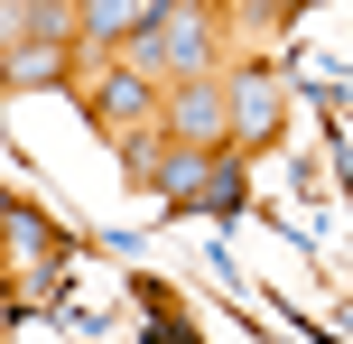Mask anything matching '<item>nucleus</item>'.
<instances>
[{"label":"nucleus","mask_w":353,"mask_h":344,"mask_svg":"<svg viewBox=\"0 0 353 344\" xmlns=\"http://www.w3.org/2000/svg\"><path fill=\"white\" fill-rule=\"evenodd\" d=\"M159 130L186 140V149H232V84H223V74H205V84H168Z\"/></svg>","instance_id":"3"},{"label":"nucleus","mask_w":353,"mask_h":344,"mask_svg":"<svg viewBox=\"0 0 353 344\" xmlns=\"http://www.w3.org/2000/svg\"><path fill=\"white\" fill-rule=\"evenodd\" d=\"M223 84H232V149H242V159H261V149L279 140V121H288L279 74H270V65H223Z\"/></svg>","instance_id":"5"},{"label":"nucleus","mask_w":353,"mask_h":344,"mask_svg":"<svg viewBox=\"0 0 353 344\" xmlns=\"http://www.w3.org/2000/svg\"><path fill=\"white\" fill-rule=\"evenodd\" d=\"M0 233H10V261H19V270L37 261V289H28V298L47 307V298L65 289V233H56V223L37 214L28 196H0Z\"/></svg>","instance_id":"4"},{"label":"nucleus","mask_w":353,"mask_h":344,"mask_svg":"<svg viewBox=\"0 0 353 344\" xmlns=\"http://www.w3.org/2000/svg\"><path fill=\"white\" fill-rule=\"evenodd\" d=\"M214 0H159V19H149L140 37H130L121 65L159 74V84H205V74H223V47H214Z\"/></svg>","instance_id":"1"},{"label":"nucleus","mask_w":353,"mask_h":344,"mask_svg":"<svg viewBox=\"0 0 353 344\" xmlns=\"http://www.w3.org/2000/svg\"><path fill=\"white\" fill-rule=\"evenodd\" d=\"M112 159H121V177L149 196V177H159V159H168V130H130V140H112Z\"/></svg>","instance_id":"9"},{"label":"nucleus","mask_w":353,"mask_h":344,"mask_svg":"<svg viewBox=\"0 0 353 344\" xmlns=\"http://www.w3.org/2000/svg\"><path fill=\"white\" fill-rule=\"evenodd\" d=\"M251 10H261L270 28H288V19H307V10H316V0H251Z\"/></svg>","instance_id":"11"},{"label":"nucleus","mask_w":353,"mask_h":344,"mask_svg":"<svg viewBox=\"0 0 353 344\" xmlns=\"http://www.w3.org/2000/svg\"><path fill=\"white\" fill-rule=\"evenodd\" d=\"M84 47H0V84L10 93H84Z\"/></svg>","instance_id":"7"},{"label":"nucleus","mask_w":353,"mask_h":344,"mask_svg":"<svg viewBox=\"0 0 353 344\" xmlns=\"http://www.w3.org/2000/svg\"><path fill=\"white\" fill-rule=\"evenodd\" d=\"M84 121L93 130H112V140H130V130H159V112H168V84L159 74H140V65H103V74H84Z\"/></svg>","instance_id":"2"},{"label":"nucleus","mask_w":353,"mask_h":344,"mask_svg":"<svg viewBox=\"0 0 353 344\" xmlns=\"http://www.w3.org/2000/svg\"><path fill=\"white\" fill-rule=\"evenodd\" d=\"M214 159H223V149H186V140H168V159H159V177H149V196H159L168 214H195V196H205Z\"/></svg>","instance_id":"8"},{"label":"nucleus","mask_w":353,"mask_h":344,"mask_svg":"<svg viewBox=\"0 0 353 344\" xmlns=\"http://www.w3.org/2000/svg\"><path fill=\"white\" fill-rule=\"evenodd\" d=\"M0 47H84V0H0Z\"/></svg>","instance_id":"6"},{"label":"nucleus","mask_w":353,"mask_h":344,"mask_svg":"<svg viewBox=\"0 0 353 344\" xmlns=\"http://www.w3.org/2000/svg\"><path fill=\"white\" fill-rule=\"evenodd\" d=\"M242 149H223V159H214V177H205V196H195V214H232V205H242Z\"/></svg>","instance_id":"10"}]
</instances>
